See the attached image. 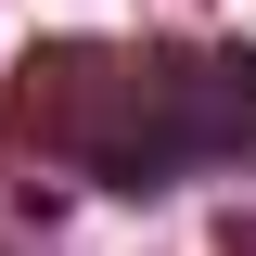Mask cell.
<instances>
[{
  "instance_id": "1",
  "label": "cell",
  "mask_w": 256,
  "mask_h": 256,
  "mask_svg": "<svg viewBox=\"0 0 256 256\" xmlns=\"http://www.w3.org/2000/svg\"><path fill=\"white\" fill-rule=\"evenodd\" d=\"M230 77H244V90H256V52H244V64H230Z\"/></svg>"
}]
</instances>
